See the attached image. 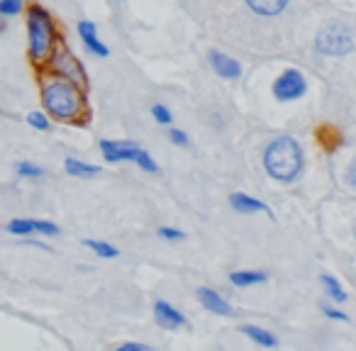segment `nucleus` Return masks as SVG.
Returning a JSON list of instances; mask_svg holds the SVG:
<instances>
[{
    "mask_svg": "<svg viewBox=\"0 0 356 351\" xmlns=\"http://www.w3.org/2000/svg\"><path fill=\"white\" fill-rule=\"evenodd\" d=\"M42 100H44L47 113L61 122L83 124L88 117V103H86V90L76 88L74 83L51 76L47 83H42Z\"/></svg>",
    "mask_w": 356,
    "mask_h": 351,
    "instance_id": "f257e3e1",
    "label": "nucleus"
},
{
    "mask_svg": "<svg viewBox=\"0 0 356 351\" xmlns=\"http://www.w3.org/2000/svg\"><path fill=\"white\" fill-rule=\"evenodd\" d=\"M266 173L276 181H293L302 171V149L293 137L273 139L264 152Z\"/></svg>",
    "mask_w": 356,
    "mask_h": 351,
    "instance_id": "f03ea898",
    "label": "nucleus"
},
{
    "mask_svg": "<svg viewBox=\"0 0 356 351\" xmlns=\"http://www.w3.org/2000/svg\"><path fill=\"white\" fill-rule=\"evenodd\" d=\"M27 32H30V59L35 66H44L54 47L59 44L56 40V25L51 15L42 6L27 8Z\"/></svg>",
    "mask_w": 356,
    "mask_h": 351,
    "instance_id": "7ed1b4c3",
    "label": "nucleus"
},
{
    "mask_svg": "<svg viewBox=\"0 0 356 351\" xmlns=\"http://www.w3.org/2000/svg\"><path fill=\"white\" fill-rule=\"evenodd\" d=\"M44 69L49 76L69 81V83H74L76 88H81V90L88 88V76H86L83 66H81V61L76 59L66 47H61V44L54 47V51L49 54V59L44 61Z\"/></svg>",
    "mask_w": 356,
    "mask_h": 351,
    "instance_id": "20e7f679",
    "label": "nucleus"
},
{
    "mask_svg": "<svg viewBox=\"0 0 356 351\" xmlns=\"http://www.w3.org/2000/svg\"><path fill=\"white\" fill-rule=\"evenodd\" d=\"M354 49V32L346 25H330L317 35V51L327 56H344Z\"/></svg>",
    "mask_w": 356,
    "mask_h": 351,
    "instance_id": "39448f33",
    "label": "nucleus"
},
{
    "mask_svg": "<svg viewBox=\"0 0 356 351\" xmlns=\"http://www.w3.org/2000/svg\"><path fill=\"white\" fill-rule=\"evenodd\" d=\"M305 90H307V83L298 69L283 71V74L278 76L276 83H273V95H276L278 100H283V103L298 100L300 95H305Z\"/></svg>",
    "mask_w": 356,
    "mask_h": 351,
    "instance_id": "423d86ee",
    "label": "nucleus"
},
{
    "mask_svg": "<svg viewBox=\"0 0 356 351\" xmlns=\"http://www.w3.org/2000/svg\"><path fill=\"white\" fill-rule=\"evenodd\" d=\"M100 152L105 154V158H108L110 163H115V161H134L139 147H137V144H132V142H110V139H103V142H100Z\"/></svg>",
    "mask_w": 356,
    "mask_h": 351,
    "instance_id": "0eeeda50",
    "label": "nucleus"
},
{
    "mask_svg": "<svg viewBox=\"0 0 356 351\" xmlns=\"http://www.w3.org/2000/svg\"><path fill=\"white\" fill-rule=\"evenodd\" d=\"M210 64H213L215 74H220L227 81H234V79L242 76V66H239V61H234L232 56L222 54V51H210Z\"/></svg>",
    "mask_w": 356,
    "mask_h": 351,
    "instance_id": "6e6552de",
    "label": "nucleus"
},
{
    "mask_svg": "<svg viewBox=\"0 0 356 351\" xmlns=\"http://www.w3.org/2000/svg\"><path fill=\"white\" fill-rule=\"evenodd\" d=\"M154 315H156L159 325L166 327V329H178V327L186 325V317L181 315L176 307H171L168 302H163V300H159L156 305H154Z\"/></svg>",
    "mask_w": 356,
    "mask_h": 351,
    "instance_id": "1a4fd4ad",
    "label": "nucleus"
},
{
    "mask_svg": "<svg viewBox=\"0 0 356 351\" xmlns=\"http://www.w3.org/2000/svg\"><path fill=\"white\" fill-rule=\"evenodd\" d=\"M198 297H200V302H203L205 310L215 312V315H222V317L232 315V305H229V302L225 300L222 295H218V293H215L213 288H200Z\"/></svg>",
    "mask_w": 356,
    "mask_h": 351,
    "instance_id": "9d476101",
    "label": "nucleus"
},
{
    "mask_svg": "<svg viewBox=\"0 0 356 351\" xmlns=\"http://www.w3.org/2000/svg\"><path fill=\"white\" fill-rule=\"evenodd\" d=\"M229 205H232L237 213H244V215H249V213H266L268 218H273L271 208H268L266 203H261V200H257V198H249L247 193L229 195Z\"/></svg>",
    "mask_w": 356,
    "mask_h": 351,
    "instance_id": "9b49d317",
    "label": "nucleus"
},
{
    "mask_svg": "<svg viewBox=\"0 0 356 351\" xmlns=\"http://www.w3.org/2000/svg\"><path fill=\"white\" fill-rule=\"evenodd\" d=\"M79 35L83 37V42H86V47H88L90 54H95V56H108L110 54V49L98 40V35H95L93 22H88V20L79 22Z\"/></svg>",
    "mask_w": 356,
    "mask_h": 351,
    "instance_id": "f8f14e48",
    "label": "nucleus"
},
{
    "mask_svg": "<svg viewBox=\"0 0 356 351\" xmlns=\"http://www.w3.org/2000/svg\"><path fill=\"white\" fill-rule=\"evenodd\" d=\"M247 6H249V10L261 17H276L286 10L288 0H247Z\"/></svg>",
    "mask_w": 356,
    "mask_h": 351,
    "instance_id": "ddd939ff",
    "label": "nucleus"
},
{
    "mask_svg": "<svg viewBox=\"0 0 356 351\" xmlns=\"http://www.w3.org/2000/svg\"><path fill=\"white\" fill-rule=\"evenodd\" d=\"M66 173H69V176H76V179H93V176L100 173V168L79 161V158H66Z\"/></svg>",
    "mask_w": 356,
    "mask_h": 351,
    "instance_id": "4468645a",
    "label": "nucleus"
},
{
    "mask_svg": "<svg viewBox=\"0 0 356 351\" xmlns=\"http://www.w3.org/2000/svg\"><path fill=\"white\" fill-rule=\"evenodd\" d=\"M229 281H232V286H237V288H249V286L264 283L266 276H264L261 271H234V273H229Z\"/></svg>",
    "mask_w": 356,
    "mask_h": 351,
    "instance_id": "2eb2a0df",
    "label": "nucleus"
},
{
    "mask_svg": "<svg viewBox=\"0 0 356 351\" xmlns=\"http://www.w3.org/2000/svg\"><path fill=\"white\" fill-rule=\"evenodd\" d=\"M242 334H247L249 339H254L259 346H276V336H273L271 332L257 327V325H244L242 327Z\"/></svg>",
    "mask_w": 356,
    "mask_h": 351,
    "instance_id": "dca6fc26",
    "label": "nucleus"
},
{
    "mask_svg": "<svg viewBox=\"0 0 356 351\" xmlns=\"http://www.w3.org/2000/svg\"><path fill=\"white\" fill-rule=\"evenodd\" d=\"M86 247L95 254V256H103V259H115L120 256V252L108 242H95V239H86Z\"/></svg>",
    "mask_w": 356,
    "mask_h": 351,
    "instance_id": "f3484780",
    "label": "nucleus"
},
{
    "mask_svg": "<svg viewBox=\"0 0 356 351\" xmlns=\"http://www.w3.org/2000/svg\"><path fill=\"white\" fill-rule=\"evenodd\" d=\"M322 286H325L327 295H330L332 300H337V302H344L346 297H349V295H346V291H344V288H341L339 283H337L332 276H322Z\"/></svg>",
    "mask_w": 356,
    "mask_h": 351,
    "instance_id": "a211bd4d",
    "label": "nucleus"
},
{
    "mask_svg": "<svg viewBox=\"0 0 356 351\" xmlns=\"http://www.w3.org/2000/svg\"><path fill=\"white\" fill-rule=\"evenodd\" d=\"M22 6H25V0H0V15H6V17L20 15Z\"/></svg>",
    "mask_w": 356,
    "mask_h": 351,
    "instance_id": "6ab92c4d",
    "label": "nucleus"
},
{
    "mask_svg": "<svg viewBox=\"0 0 356 351\" xmlns=\"http://www.w3.org/2000/svg\"><path fill=\"white\" fill-rule=\"evenodd\" d=\"M8 229H10L13 234H17V237H30L35 229H32V220H13L10 225H8Z\"/></svg>",
    "mask_w": 356,
    "mask_h": 351,
    "instance_id": "aec40b11",
    "label": "nucleus"
},
{
    "mask_svg": "<svg viewBox=\"0 0 356 351\" xmlns=\"http://www.w3.org/2000/svg\"><path fill=\"white\" fill-rule=\"evenodd\" d=\"M134 161H137V163H139V168H142V171H147V173H156V171H159L156 161H154V158L149 156V154L144 152V149H139L137 156H134Z\"/></svg>",
    "mask_w": 356,
    "mask_h": 351,
    "instance_id": "412c9836",
    "label": "nucleus"
},
{
    "mask_svg": "<svg viewBox=\"0 0 356 351\" xmlns=\"http://www.w3.org/2000/svg\"><path fill=\"white\" fill-rule=\"evenodd\" d=\"M32 229L37 234H44V237H56L59 234V227L54 222H44V220H32Z\"/></svg>",
    "mask_w": 356,
    "mask_h": 351,
    "instance_id": "4be33fe9",
    "label": "nucleus"
},
{
    "mask_svg": "<svg viewBox=\"0 0 356 351\" xmlns=\"http://www.w3.org/2000/svg\"><path fill=\"white\" fill-rule=\"evenodd\" d=\"M17 173L25 176V179H40L42 173H44V168L35 166V163H30V161H22V163H17Z\"/></svg>",
    "mask_w": 356,
    "mask_h": 351,
    "instance_id": "5701e85b",
    "label": "nucleus"
},
{
    "mask_svg": "<svg viewBox=\"0 0 356 351\" xmlns=\"http://www.w3.org/2000/svg\"><path fill=\"white\" fill-rule=\"evenodd\" d=\"M27 122H30L35 129H42V132H47V129H49V120H47L44 113H30V115H27Z\"/></svg>",
    "mask_w": 356,
    "mask_h": 351,
    "instance_id": "b1692460",
    "label": "nucleus"
},
{
    "mask_svg": "<svg viewBox=\"0 0 356 351\" xmlns=\"http://www.w3.org/2000/svg\"><path fill=\"white\" fill-rule=\"evenodd\" d=\"M152 115H154V120H156L159 124H171L173 122L171 113H168V108H163V105H154Z\"/></svg>",
    "mask_w": 356,
    "mask_h": 351,
    "instance_id": "393cba45",
    "label": "nucleus"
},
{
    "mask_svg": "<svg viewBox=\"0 0 356 351\" xmlns=\"http://www.w3.org/2000/svg\"><path fill=\"white\" fill-rule=\"evenodd\" d=\"M317 134H322V137H327V139H322V144H325L327 149H334L337 144H339V134H334L330 127H320V129H317Z\"/></svg>",
    "mask_w": 356,
    "mask_h": 351,
    "instance_id": "a878e982",
    "label": "nucleus"
},
{
    "mask_svg": "<svg viewBox=\"0 0 356 351\" xmlns=\"http://www.w3.org/2000/svg\"><path fill=\"white\" fill-rule=\"evenodd\" d=\"M159 234H161L163 239H171V242L184 239V232H178V229H173V227H161V229H159Z\"/></svg>",
    "mask_w": 356,
    "mask_h": 351,
    "instance_id": "bb28decb",
    "label": "nucleus"
},
{
    "mask_svg": "<svg viewBox=\"0 0 356 351\" xmlns=\"http://www.w3.org/2000/svg\"><path fill=\"white\" fill-rule=\"evenodd\" d=\"M168 137H171V142L178 144V147H186V144H188V137H186V132H181V129H171Z\"/></svg>",
    "mask_w": 356,
    "mask_h": 351,
    "instance_id": "cd10ccee",
    "label": "nucleus"
},
{
    "mask_svg": "<svg viewBox=\"0 0 356 351\" xmlns=\"http://www.w3.org/2000/svg\"><path fill=\"white\" fill-rule=\"evenodd\" d=\"M147 344H137V341H127V344H120V351H147Z\"/></svg>",
    "mask_w": 356,
    "mask_h": 351,
    "instance_id": "c85d7f7f",
    "label": "nucleus"
},
{
    "mask_svg": "<svg viewBox=\"0 0 356 351\" xmlns=\"http://www.w3.org/2000/svg\"><path fill=\"white\" fill-rule=\"evenodd\" d=\"M325 315H327V317H332V320H341V322H346V320H349V317H346L344 312L334 310V307H325Z\"/></svg>",
    "mask_w": 356,
    "mask_h": 351,
    "instance_id": "c756f323",
    "label": "nucleus"
},
{
    "mask_svg": "<svg viewBox=\"0 0 356 351\" xmlns=\"http://www.w3.org/2000/svg\"><path fill=\"white\" fill-rule=\"evenodd\" d=\"M118 3H122V0H118Z\"/></svg>",
    "mask_w": 356,
    "mask_h": 351,
    "instance_id": "7c9ffc66",
    "label": "nucleus"
}]
</instances>
